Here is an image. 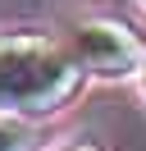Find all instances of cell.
Listing matches in <instances>:
<instances>
[{"label": "cell", "mask_w": 146, "mask_h": 151, "mask_svg": "<svg viewBox=\"0 0 146 151\" xmlns=\"http://www.w3.org/2000/svg\"><path fill=\"white\" fill-rule=\"evenodd\" d=\"M82 92V64L46 32L0 37V110L50 114Z\"/></svg>", "instance_id": "obj_1"}, {"label": "cell", "mask_w": 146, "mask_h": 151, "mask_svg": "<svg viewBox=\"0 0 146 151\" xmlns=\"http://www.w3.org/2000/svg\"><path fill=\"white\" fill-rule=\"evenodd\" d=\"M73 50H78L82 69H91L96 78H110V83L132 78L146 60V41L123 19H82L73 28Z\"/></svg>", "instance_id": "obj_2"}, {"label": "cell", "mask_w": 146, "mask_h": 151, "mask_svg": "<svg viewBox=\"0 0 146 151\" xmlns=\"http://www.w3.org/2000/svg\"><path fill=\"white\" fill-rule=\"evenodd\" d=\"M27 147H32L27 124H18V119H0V151H27Z\"/></svg>", "instance_id": "obj_3"}, {"label": "cell", "mask_w": 146, "mask_h": 151, "mask_svg": "<svg viewBox=\"0 0 146 151\" xmlns=\"http://www.w3.org/2000/svg\"><path fill=\"white\" fill-rule=\"evenodd\" d=\"M59 151H100L91 137H82V142H69V147H59Z\"/></svg>", "instance_id": "obj_4"}, {"label": "cell", "mask_w": 146, "mask_h": 151, "mask_svg": "<svg viewBox=\"0 0 146 151\" xmlns=\"http://www.w3.org/2000/svg\"><path fill=\"white\" fill-rule=\"evenodd\" d=\"M137 73H142V87H146V60H142V69H137Z\"/></svg>", "instance_id": "obj_5"}, {"label": "cell", "mask_w": 146, "mask_h": 151, "mask_svg": "<svg viewBox=\"0 0 146 151\" xmlns=\"http://www.w3.org/2000/svg\"><path fill=\"white\" fill-rule=\"evenodd\" d=\"M142 5H146V0H142Z\"/></svg>", "instance_id": "obj_6"}]
</instances>
